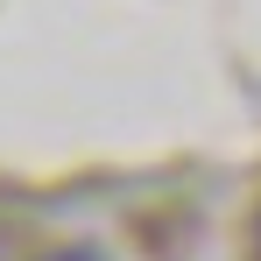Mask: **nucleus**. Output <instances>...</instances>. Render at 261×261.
<instances>
[{
	"mask_svg": "<svg viewBox=\"0 0 261 261\" xmlns=\"http://www.w3.org/2000/svg\"><path fill=\"white\" fill-rule=\"evenodd\" d=\"M36 261H99L92 247H49V254H36Z\"/></svg>",
	"mask_w": 261,
	"mask_h": 261,
	"instance_id": "f257e3e1",
	"label": "nucleus"
}]
</instances>
